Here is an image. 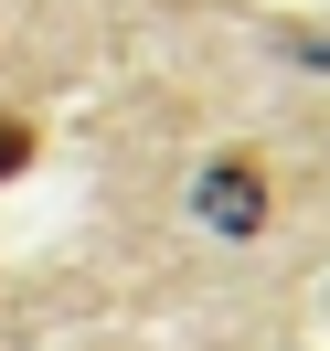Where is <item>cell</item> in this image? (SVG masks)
I'll return each instance as SVG.
<instances>
[{"label": "cell", "mask_w": 330, "mask_h": 351, "mask_svg": "<svg viewBox=\"0 0 330 351\" xmlns=\"http://www.w3.org/2000/svg\"><path fill=\"white\" fill-rule=\"evenodd\" d=\"M32 149H43V138H32V117H0V181H22Z\"/></svg>", "instance_id": "2"}, {"label": "cell", "mask_w": 330, "mask_h": 351, "mask_svg": "<svg viewBox=\"0 0 330 351\" xmlns=\"http://www.w3.org/2000/svg\"><path fill=\"white\" fill-rule=\"evenodd\" d=\"M192 202H202V223H213V234H256V223H266V171L224 149L213 171L192 181Z\"/></svg>", "instance_id": "1"}]
</instances>
